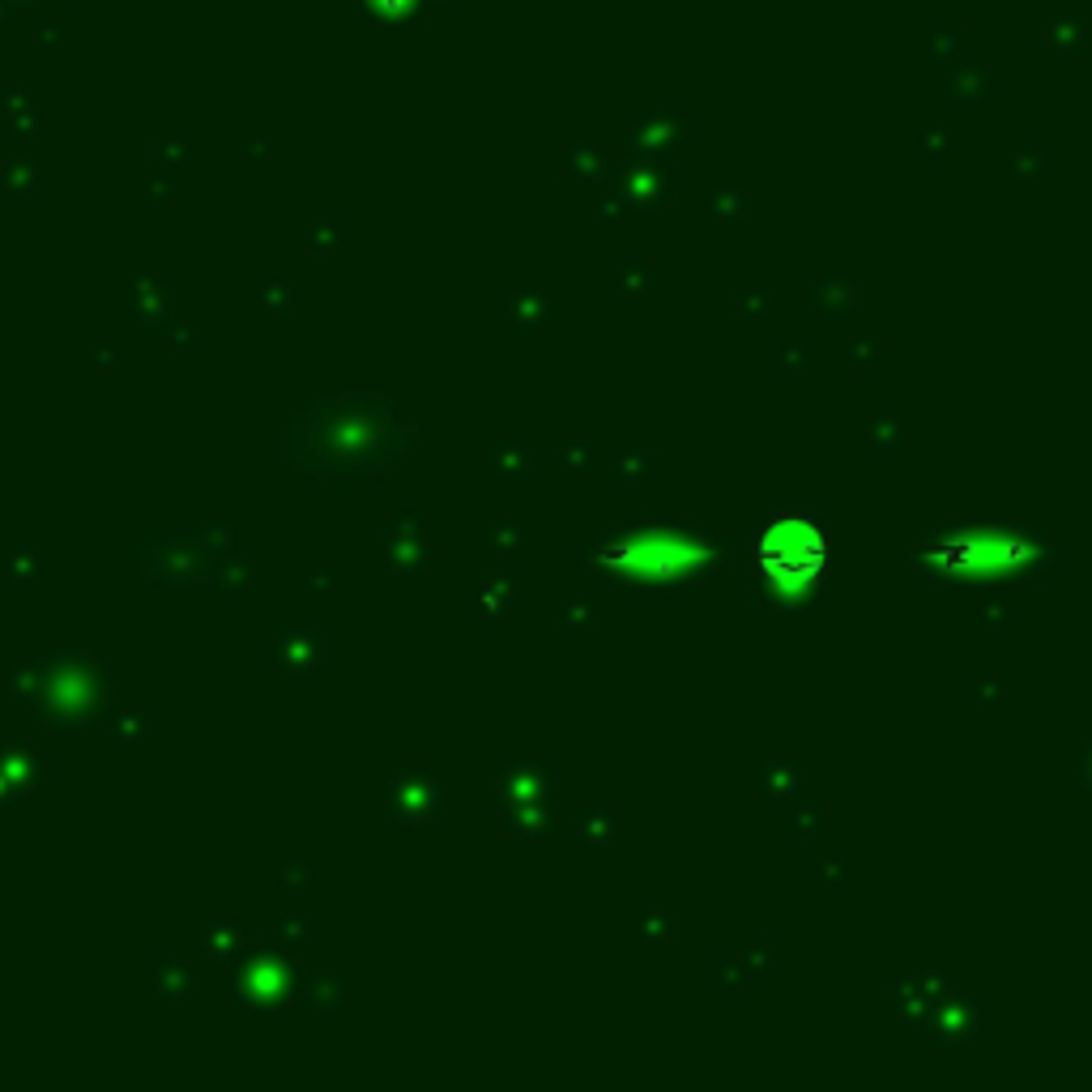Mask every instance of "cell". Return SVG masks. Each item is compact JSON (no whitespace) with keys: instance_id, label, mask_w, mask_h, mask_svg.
Instances as JSON below:
<instances>
[{"instance_id":"3","label":"cell","mask_w":1092,"mask_h":1092,"mask_svg":"<svg viewBox=\"0 0 1092 1092\" xmlns=\"http://www.w3.org/2000/svg\"><path fill=\"white\" fill-rule=\"evenodd\" d=\"M1038 555V546L1020 534H1003V530H973L956 534L926 551V563L956 572V577H1008L1020 563Z\"/></svg>"},{"instance_id":"1","label":"cell","mask_w":1092,"mask_h":1092,"mask_svg":"<svg viewBox=\"0 0 1092 1092\" xmlns=\"http://www.w3.org/2000/svg\"><path fill=\"white\" fill-rule=\"evenodd\" d=\"M752 555L760 577L786 597H802L828 577V538L807 516H777L764 525Z\"/></svg>"},{"instance_id":"2","label":"cell","mask_w":1092,"mask_h":1092,"mask_svg":"<svg viewBox=\"0 0 1092 1092\" xmlns=\"http://www.w3.org/2000/svg\"><path fill=\"white\" fill-rule=\"evenodd\" d=\"M597 563L619 572V577H636V581H679L687 572L708 563V546L687 534L636 530V534H623L611 546H602Z\"/></svg>"}]
</instances>
